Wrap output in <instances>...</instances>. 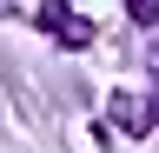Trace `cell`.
Returning <instances> with one entry per match:
<instances>
[{"label": "cell", "mask_w": 159, "mask_h": 153, "mask_svg": "<svg viewBox=\"0 0 159 153\" xmlns=\"http://www.w3.org/2000/svg\"><path fill=\"white\" fill-rule=\"evenodd\" d=\"M126 7H133V20H152V13H159V0H126Z\"/></svg>", "instance_id": "1"}]
</instances>
